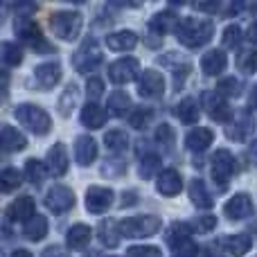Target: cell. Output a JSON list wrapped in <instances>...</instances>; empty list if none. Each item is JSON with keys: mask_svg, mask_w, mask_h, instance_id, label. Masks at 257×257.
Listing matches in <instances>:
<instances>
[{"mask_svg": "<svg viewBox=\"0 0 257 257\" xmlns=\"http://www.w3.org/2000/svg\"><path fill=\"white\" fill-rule=\"evenodd\" d=\"M174 113H176V117L183 124H196L199 122V106H196V99L192 97L181 99L176 104V108H174Z\"/></svg>", "mask_w": 257, "mask_h": 257, "instance_id": "obj_29", "label": "cell"}, {"mask_svg": "<svg viewBox=\"0 0 257 257\" xmlns=\"http://www.w3.org/2000/svg\"><path fill=\"white\" fill-rule=\"evenodd\" d=\"M246 36H248V39L253 41V43H257V21H255V23H250L248 34H246Z\"/></svg>", "mask_w": 257, "mask_h": 257, "instance_id": "obj_52", "label": "cell"}, {"mask_svg": "<svg viewBox=\"0 0 257 257\" xmlns=\"http://www.w3.org/2000/svg\"><path fill=\"white\" fill-rule=\"evenodd\" d=\"M176 39L181 41L185 48H201L205 45L214 34V25L210 21H203V18H181L174 30Z\"/></svg>", "mask_w": 257, "mask_h": 257, "instance_id": "obj_1", "label": "cell"}, {"mask_svg": "<svg viewBox=\"0 0 257 257\" xmlns=\"http://www.w3.org/2000/svg\"><path fill=\"white\" fill-rule=\"evenodd\" d=\"M3 61H5V66H18V63L23 61L21 48H18L16 43L5 41V43H3Z\"/></svg>", "mask_w": 257, "mask_h": 257, "instance_id": "obj_42", "label": "cell"}, {"mask_svg": "<svg viewBox=\"0 0 257 257\" xmlns=\"http://www.w3.org/2000/svg\"><path fill=\"white\" fill-rule=\"evenodd\" d=\"M133 203H138V196H136V192H126V194H122V208H126V205H133Z\"/></svg>", "mask_w": 257, "mask_h": 257, "instance_id": "obj_49", "label": "cell"}, {"mask_svg": "<svg viewBox=\"0 0 257 257\" xmlns=\"http://www.w3.org/2000/svg\"><path fill=\"white\" fill-rule=\"evenodd\" d=\"M106 45L113 52H128V50H133L138 45V36H136V32H131V30L113 32V34L106 36Z\"/></svg>", "mask_w": 257, "mask_h": 257, "instance_id": "obj_22", "label": "cell"}, {"mask_svg": "<svg viewBox=\"0 0 257 257\" xmlns=\"http://www.w3.org/2000/svg\"><path fill=\"white\" fill-rule=\"evenodd\" d=\"M128 106H131V97H128V93H124V90H113L108 95V111L113 115H124V111H128Z\"/></svg>", "mask_w": 257, "mask_h": 257, "instance_id": "obj_34", "label": "cell"}, {"mask_svg": "<svg viewBox=\"0 0 257 257\" xmlns=\"http://www.w3.org/2000/svg\"><path fill=\"white\" fill-rule=\"evenodd\" d=\"M201 104H203L205 113H208L214 122H230L232 111H230V106H228V102L219 93L205 90V93L201 95Z\"/></svg>", "mask_w": 257, "mask_h": 257, "instance_id": "obj_10", "label": "cell"}, {"mask_svg": "<svg viewBox=\"0 0 257 257\" xmlns=\"http://www.w3.org/2000/svg\"><path fill=\"white\" fill-rule=\"evenodd\" d=\"M25 176L34 187H41L43 181H45V165L41 163V160H34V158L27 160L25 163Z\"/></svg>", "mask_w": 257, "mask_h": 257, "instance_id": "obj_36", "label": "cell"}, {"mask_svg": "<svg viewBox=\"0 0 257 257\" xmlns=\"http://www.w3.org/2000/svg\"><path fill=\"white\" fill-rule=\"evenodd\" d=\"M158 169H160V158L158 156H154V154L142 156L140 167H138V172H140L142 178H154L156 174H158Z\"/></svg>", "mask_w": 257, "mask_h": 257, "instance_id": "obj_39", "label": "cell"}, {"mask_svg": "<svg viewBox=\"0 0 257 257\" xmlns=\"http://www.w3.org/2000/svg\"><path fill=\"white\" fill-rule=\"evenodd\" d=\"M14 115H16V120L21 122L23 126L30 128L36 136H45V133L52 128L50 115L41 106H34V104H21V106H16Z\"/></svg>", "mask_w": 257, "mask_h": 257, "instance_id": "obj_4", "label": "cell"}, {"mask_svg": "<svg viewBox=\"0 0 257 257\" xmlns=\"http://www.w3.org/2000/svg\"><path fill=\"white\" fill-rule=\"evenodd\" d=\"M203 257H223L219 250H214V248H205L203 250Z\"/></svg>", "mask_w": 257, "mask_h": 257, "instance_id": "obj_56", "label": "cell"}, {"mask_svg": "<svg viewBox=\"0 0 257 257\" xmlns=\"http://www.w3.org/2000/svg\"><path fill=\"white\" fill-rule=\"evenodd\" d=\"M34 214H36V203L32 196H18L7 208V217L12 221H30Z\"/></svg>", "mask_w": 257, "mask_h": 257, "instance_id": "obj_16", "label": "cell"}, {"mask_svg": "<svg viewBox=\"0 0 257 257\" xmlns=\"http://www.w3.org/2000/svg\"><path fill=\"white\" fill-rule=\"evenodd\" d=\"M99 241L106 244L108 248H115L117 241H120V232H115V221L113 219H106V221L99 223Z\"/></svg>", "mask_w": 257, "mask_h": 257, "instance_id": "obj_35", "label": "cell"}, {"mask_svg": "<svg viewBox=\"0 0 257 257\" xmlns=\"http://www.w3.org/2000/svg\"><path fill=\"white\" fill-rule=\"evenodd\" d=\"M48 169L52 172V176H63L68 172V151L66 145L57 142L52 145V149L48 151Z\"/></svg>", "mask_w": 257, "mask_h": 257, "instance_id": "obj_21", "label": "cell"}, {"mask_svg": "<svg viewBox=\"0 0 257 257\" xmlns=\"http://www.w3.org/2000/svg\"><path fill=\"white\" fill-rule=\"evenodd\" d=\"M237 68H239L244 75H253L257 72V50H244L237 57Z\"/></svg>", "mask_w": 257, "mask_h": 257, "instance_id": "obj_37", "label": "cell"}, {"mask_svg": "<svg viewBox=\"0 0 257 257\" xmlns=\"http://www.w3.org/2000/svg\"><path fill=\"white\" fill-rule=\"evenodd\" d=\"M181 187H183V181H181V174H178L176 169H165V172H160L158 181H156V190H158L163 196L178 194Z\"/></svg>", "mask_w": 257, "mask_h": 257, "instance_id": "obj_20", "label": "cell"}, {"mask_svg": "<svg viewBox=\"0 0 257 257\" xmlns=\"http://www.w3.org/2000/svg\"><path fill=\"white\" fill-rule=\"evenodd\" d=\"M219 95H226V97H239L241 93H244V86H241V81L237 79V77H223L221 81H219Z\"/></svg>", "mask_w": 257, "mask_h": 257, "instance_id": "obj_38", "label": "cell"}, {"mask_svg": "<svg viewBox=\"0 0 257 257\" xmlns=\"http://www.w3.org/2000/svg\"><path fill=\"white\" fill-rule=\"evenodd\" d=\"M23 232H25V237L30 241H41L48 235V219H45L43 214H34L30 221H25Z\"/></svg>", "mask_w": 257, "mask_h": 257, "instance_id": "obj_30", "label": "cell"}, {"mask_svg": "<svg viewBox=\"0 0 257 257\" xmlns=\"http://www.w3.org/2000/svg\"><path fill=\"white\" fill-rule=\"evenodd\" d=\"M18 185H21V174H18V169L5 167L3 176H0V187H3V192H14Z\"/></svg>", "mask_w": 257, "mask_h": 257, "instance_id": "obj_40", "label": "cell"}, {"mask_svg": "<svg viewBox=\"0 0 257 257\" xmlns=\"http://www.w3.org/2000/svg\"><path fill=\"white\" fill-rule=\"evenodd\" d=\"M113 203V190L93 185L86 190V210L90 214H104Z\"/></svg>", "mask_w": 257, "mask_h": 257, "instance_id": "obj_13", "label": "cell"}, {"mask_svg": "<svg viewBox=\"0 0 257 257\" xmlns=\"http://www.w3.org/2000/svg\"><path fill=\"white\" fill-rule=\"evenodd\" d=\"M192 230L194 228L190 226V223H172L169 226V230H167V244L172 246V250H174V255L172 257H196V244L192 241Z\"/></svg>", "mask_w": 257, "mask_h": 257, "instance_id": "obj_3", "label": "cell"}, {"mask_svg": "<svg viewBox=\"0 0 257 257\" xmlns=\"http://www.w3.org/2000/svg\"><path fill=\"white\" fill-rule=\"evenodd\" d=\"M79 120L86 128H102L106 124V111H104L99 104H86V106L81 108Z\"/></svg>", "mask_w": 257, "mask_h": 257, "instance_id": "obj_26", "label": "cell"}, {"mask_svg": "<svg viewBox=\"0 0 257 257\" xmlns=\"http://www.w3.org/2000/svg\"><path fill=\"white\" fill-rule=\"evenodd\" d=\"M126 257H163V253L156 246H131L126 250Z\"/></svg>", "mask_w": 257, "mask_h": 257, "instance_id": "obj_44", "label": "cell"}, {"mask_svg": "<svg viewBox=\"0 0 257 257\" xmlns=\"http://www.w3.org/2000/svg\"><path fill=\"white\" fill-rule=\"evenodd\" d=\"M120 235L138 239V237H151L160 230V219L156 214H138V217H126L120 221Z\"/></svg>", "mask_w": 257, "mask_h": 257, "instance_id": "obj_6", "label": "cell"}, {"mask_svg": "<svg viewBox=\"0 0 257 257\" xmlns=\"http://www.w3.org/2000/svg\"><path fill=\"white\" fill-rule=\"evenodd\" d=\"M104 145H106V149L113 151V154H122V151L128 147V138H126L124 131L113 128V131H108L106 136H104Z\"/></svg>", "mask_w": 257, "mask_h": 257, "instance_id": "obj_33", "label": "cell"}, {"mask_svg": "<svg viewBox=\"0 0 257 257\" xmlns=\"http://www.w3.org/2000/svg\"><path fill=\"white\" fill-rule=\"evenodd\" d=\"M223 212H226V217L230 219V221H241V219H246V217L253 214V201H250L248 194L239 192V194H235L232 199L226 201Z\"/></svg>", "mask_w": 257, "mask_h": 257, "instance_id": "obj_14", "label": "cell"}, {"mask_svg": "<svg viewBox=\"0 0 257 257\" xmlns=\"http://www.w3.org/2000/svg\"><path fill=\"white\" fill-rule=\"evenodd\" d=\"M151 117H154V111L147 108V106H140L128 115V124H131L133 128H145L151 122Z\"/></svg>", "mask_w": 257, "mask_h": 257, "instance_id": "obj_41", "label": "cell"}, {"mask_svg": "<svg viewBox=\"0 0 257 257\" xmlns=\"http://www.w3.org/2000/svg\"><path fill=\"white\" fill-rule=\"evenodd\" d=\"M102 61H104V54L93 36L86 39L84 43L77 48V52L72 54V66H75V70L81 72V75H86V72L95 70L97 66H102Z\"/></svg>", "mask_w": 257, "mask_h": 257, "instance_id": "obj_7", "label": "cell"}, {"mask_svg": "<svg viewBox=\"0 0 257 257\" xmlns=\"http://www.w3.org/2000/svg\"><path fill=\"white\" fill-rule=\"evenodd\" d=\"M0 140H3V149L5 151H23L27 147V138L23 136L18 128L3 124V133H0Z\"/></svg>", "mask_w": 257, "mask_h": 257, "instance_id": "obj_28", "label": "cell"}, {"mask_svg": "<svg viewBox=\"0 0 257 257\" xmlns=\"http://www.w3.org/2000/svg\"><path fill=\"white\" fill-rule=\"evenodd\" d=\"M75 158L81 167H88L97 158V142L90 136H79L75 140Z\"/></svg>", "mask_w": 257, "mask_h": 257, "instance_id": "obj_17", "label": "cell"}, {"mask_svg": "<svg viewBox=\"0 0 257 257\" xmlns=\"http://www.w3.org/2000/svg\"><path fill=\"white\" fill-rule=\"evenodd\" d=\"M77 102H79V90H77L75 84H70L66 90H63V95L59 97L57 106H59V115L68 117L72 113V108L77 106Z\"/></svg>", "mask_w": 257, "mask_h": 257, "instance_id": "obj_32", "label": "cell"}, {"mask_svg": "<svg viewBox=\"0 0 257 257\" xmlns=\"http://www.w3.org/2000/svg\"><path fill=\"white\" fill-rule=\"evenodd\" d=\"M226 66H228V57L221 50H210V52H205L203 57H201V70L208 77L221 75V72L226 70Z\"/></svg>", "mask_w": 257, "mask_h": 257, "instance_id": "obj_19", "label": "cell"}, {"mask_svg": "<svg viewBox=\"0 0 257 257\" xmlns=\"http://www.w3.org/2000/svg\"><path fill=\"white\" fill-rule=\"evenodd\" d=\"M12 257H32V253H30V250H25V248H16L12 253Z\"/></svg>", "mask_w": 257, "mask_h": 257, "instance_id": "obj_55", "label": "cell"}, {"mask_svg": "<svg viewBox=\"0 0 257 257\" xmlns=\"http://www.w3.org/2000/svg\"><path fill=\"white\" fill-rule=\"evenodd\" d=\"M246 154H248V163L257 167V140L250 142V147H248V151H246Z\"/></svg>", "mask_w": 257, "mask_h": 257, "instance_id": "obj_50", "label": "cell"}, {"mask_svg": "<svg viewBox=\"0 0 257 257\" xmlns=\"http://www.w3.org/2000/svg\"><path fill=\"white\" fill-rule=\"evenodd\" d=\"M253 9H255V12H257V3H255V5H253Z\"/></svg>", "mask_w": 257, "mask_h": 257, "instance_id": "obj_58", "label": "cell"}, {"mask_svg": "<svg viewBox=\"0 0 257 257\" xmlns=\"http://www.w3.org/2000/svg\"><path fill=\"white\" fill-rule=\"evenodd\" d=\"M255 131V120L253 115H250L248 111L239 113V117H237V122L232 126L226 128V136L230 138V140H237V142H246L250 138V133Z\"/></svg>", "mask_w": 257, "mask_h": 257, "instance_id": "obj_18", "label": "cell"}, {"mask_svg": "<svg viewBox=\"0 0 257 257\" xmlns=\"http://www.w3.org/2000/svg\"><path fill=\"white\" fill-rule=\"evenodd\" d=\"M190 201L196 205V208H212L214 205V199L212 194L208 192V187H205V183L201 181V178H192L190 181Z\"/></svg>", "mask_w": 257, "mask_h": 257, "instance_id": "obj_25", "label": "cell"}, {"mask_svg": "<svg viewBox=\"0 0 257 257\" xmlns=\"http://www.w3.org/2000/svg\"><path fill=\"white\" fill-rule=\"evenodd\" d=\"M86 95H88L90 99H97L104 95V81L99 79V77H90L88 81H86Z\"/></svg>", "mask_w": 257, "mask_h": 257, "instance_id": "obj_45", "label": "cell"}, {"mask_svg": "<svg viewBox=\"0 0 257 257\" xmlns=\"http://www.w3.org/2000/svg\"><path fill=\"white\" fill-rule=\"evenodd\" d=\"M84 257H102V255H99V253H97V250H88V253H86Z\"/></svg>", "mask_w": 257, "mask_h": 257, "instance_id": "obj_57", "label": "cell"}, {"mask_svg": "<svg viewBox=\"0 0 257 257\" xmlns=\"http://www.w3.org/2000/svg\"><path fill=\"white\" fill-rule=\"evenodd\" d=\"M196 9H201V12H217V9H219V5L217 3H199V5H196Z\"/></svg>", "mask_w": 257, "mask_h": 257, "instance_id": "obj_51", "label": "cell"}, {"mask_svg": "<svg viewBox=\"0 0 257 257\" xmlns=\"http://www.w3.org/2000/svg\"><path fill=\"white\" fill-rule=\"evenodd\" d=\"M244 7V5L241 3H235V5H228V9H226V16H230V14H237L239 12V9Z\"/></svg>", "mask_w": 257, "mask_h": 257, "instance_id": "obj_54", "label": "cell"}, {"mask_svg": "<svg viewBox=\"0 0 257 257\" xmlns=\"http://www.w3.org/2000/svg\"><path fill=\"white\" fill-rule=\"evenodd\" d=\"M219 246L226 248L232 257H241V255H246V250H250L253 239H250V235H244V232H241V235L221 237V239H219Z\"/></svg>", "mask_w": 257, "mask_h": 257, "instance_id": "obj_24", "label": "cell"}, {"mask_svg": "<svg viewBox=\"0 0 257 257\" xmlns=\"http://www.w3.org/2000/svg\"><path fill=\"white\" fill-rule=\"evenodd\" d=\"M41 257H70V253H68V250H63L61 246H48Z\"/></svg>", "mask_w": 257, "mask_h": 257, "instance_id": "obj_48", "label": "cell"}, {"mask_svg": "<svg viewBox=\"0 0 257 257\" xmlns=\"http://www.w3.org/2000/svg\"><path fill=\"white\" fill-rule=\"evenodd\" d=\"M237 158L228 149H219L212 156V178L219 181V185H226L232 176L237 174Z\"/></svg>", "mask_w": 257, "mask_h": 257, "instance_id": "obj_8", "label": "cell"}, {"mask_svg": "<svg viewBox=\"0 0 257 257\" xmlns=\"http://www.w3.org/2000/svg\"><path fill=\"white\" fill-rule=\"evenodd\" d=\"M165 93V79L160 72L156 70H142L140 79H138V95L145 99L163 97Z\"/></svg>", "mask_w": 257, "mask_h": 257, "instance_id": "obj_11", "label": "cell"}, {"mask_svg": "<svg viewBox=\"0 0 257 257\" xmlns=\"http://www.w3.org/2000/svg\"><path fill=\"white\" fill-rule=\"evenodd\" d=\"M212 140H214V133L210 131V128L196 126L185 136V147L190 151H205L210 145H212Z\"/></svg>", "mask_w": 257, "mask_h": 257, "instance_id": "obj_23", "label": "cell"}, {"mask_svg": "<svg viewBox=\"0 0 257 257\" xmlns=\"http://www.w3.org/2000/svg\"><path fill=\"white\" fill-rule=\"evenodd\" d=\"M221 41H223V45H226V48H237V45H239V41H241V30L237 25H228L226 30H223Z\"/></svg>", "mask_w": 257, "mask_h": 257, "instance_id": "obj_43", "label": "cell"}, {"mask_svg": "<svg viewBox=\"0 0 257 257\" xmlns=\"http://www.w3.org/2000/svg\"><path fill=\"white\" fill-rule=\"evenodd\" d=\"M75 205V196H72V190L66 185H54L52 190L45 194V208L52 210L54 214H63Z\"/></svg>", "mask_w": 257, "mask_h": 257, "instance_id": "obj_12", "label": "cell"}, {"mask_svg": "<svg viewBox=\"0 0 257 257\" xmlns=\"http://www.w3.org/2000/svg\"><path fill=\"white\" fill-rule=\"evenodd\" d=\"M14 30H16L18 39L23 41V43L27 45V48H32L36 54H48V52H57L54 50V45L50 43L48 39H45L43 34H41L39 25H36L34 21H32L30 16H18V21L14 23Z\"/></svg>", "mask_w": 257, "mask_h": 257, "instance_id": "obj_2", "label": "cell"}, {"mask_svg": "<svg viewBox=\"0 0 257 257\" xmlns=\"http://www.w3.org/2000/svg\"><path fill=\"white\" fill-rule=\"evenodd\" d=\"M176 25L178 21L172 12H160L149 21V30L156 32V34H167L169 30H176Z\"/></svg>", "mask_w": 257, "mask_h": 257, "instance_id": "obj_31", "label": "cell"}, {"mask_svg": "<svg viewBox=\"0 0 257 257\" xmlns=\"http://www.w3.org/2000/svg\"><path fill=\"white\" fill-rule=\"evenodd\" d=\"M138 72H140L138 59L124 57V59H117V61H113L111 66H108V79H111L113 84L122 86V84H128V81L136 79Z\"/></svg>", "mask_w": 257, "mask_h": 257, "instance_id": "obj_9", "label": "cell"}, {"mask_svg": "<svg viewBox=\"0 0 257 257\" xmlns=\"http://www.w3.org/2000/svg\"><path fill=\"white\" fill-rule=\"evenodd\" d=\"M90 237H93V230H90L88 226H84V223H75L66 235V244H68V248H72V250H81V248L88 246Z\"/></svg>", "mask_w": 257, "mask_h": 257, "instance_id": "obj_27", "label": "cell"}, {"mask_svg": "<svg viewBox=\"0 0 257 257\" xmlns=\"http://www.w3.org/2000/svg\"><path fill=\"white\" fill-rule=\"evenodd\" d=\"M34 79L36 86L41 90H50L52 86L59 84L61 79V66L57 61H48V63H41V66L34 68Z\"/></svg>", "mask_w": 257, "mask_h": 257, "instance_id": "obj_15", "label": "cell"}, {"mask_svg": "<svg viewBox=\"0 0 257 257\" xmlns=\"http://www.w3.org/2000/svg\"><path fill=\"white\" fill-rule=\"evenodd\" d=\"M248 106H253L257 108V84L250 88V97H248Z\"/></svg>", "mask_w": 257, "mask_h": 257, "instance_id": "obj_53", "label": "cell"}, {"mask_svg": "<svg viewBox=\"0 0 257 257\" xmlns=\"http://www.w3.org/2000/svg\"><path fill=\"white\" fill-rule=\"evenodd\" d=\"M84 18L77 12H54L50 16V30L61 41H75L81 32Z\"/></svg>", "mask_w": 257, "mask_h": 257, "instance_id": "obj_5", "label": "cell"}, {"mask_svg": "<svg viewBox=\"0 0 257 257\" xmlns=\"http://www.w3.org/2000/svg\"><path fill=\"white\" fill-rule=\"evenodd\" d=\"M214 226H217V219H214V214H203V217L196 219L192 228H196L199 232H210Z\"/></svg>", "mask_w": 257, "mask_h": 257, "instance_id": "obj_47", "label": "cell"}, {"mask_svg": "<svg viewBox=\"0 0 257 257\" xmlns=\"http://www.w3.org/2000/svg\"><path fill=\"white\" fill-rule=\"evenodd\" d=\"M156 140L163 142V145L169 149V147H172V142H174V128L169 124H160L158 128H156Z\"/></svg>", "mask_w": 257, "mask_h": 257, "instance_id": "obj_46", "label": "cell"}]
</instances>
